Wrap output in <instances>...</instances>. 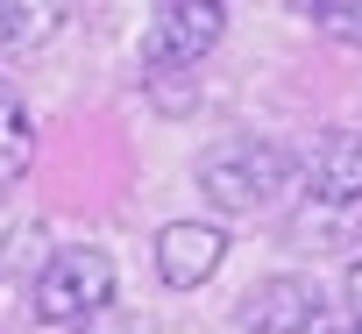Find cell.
I'll use <instances>...</instances> for the list:
<instances>
[{
  "label": "cell",
  "mask_w": 362,
  "mask_h": 334,
  "mask_svg": "<svg viewBox=\"0 0 362 334\" xmlns=\"http://www.w3.org/2000/svg\"><path fill=\"white\" fill-rule=\"evenodd\" d=\"M221 263H228V235L214 221H170L156 235V277L170 292H199Z\"/></svg>",
  "instance_id": "277c9868"
},
{
  "label": "cell",
  "mask_w": 362,
  "mask_h": 334,
  "mask_svg": "<svg viewBox=\"0 0 362 334\" xmlns=\"http://www.w3.org/2000/svg\"><path fill=\"white\" fill-rule=\"evenodd\" d=\"M305 185L327 207H355L362 200V128H327L305 156Z\"/></svg>",
  "instance_id": "8992f818"
},
{
  "label": "cell",
  "mask_w": 362,
  "mask_h": 334,
  "mask_svg": "<svg viewBox=\"0 0 362 334\" xmlns=\"http://www.w3.org/2000/svg\"><path fill=\"white\" fill-rule=\"evenodd\" d=\"M320 36H341V43H362V0H305L298 8Z\"/></svg>",
  "instance_id": "9c48e42d"
},
{
  "label": "cell",
  "mask_w": 362,
  "mask_h": 334,
  "mask_svg": "<svg viewBox=\"0 0 362 334\" xmlns=\"http://www.w3.org/2000/svg\"><path fill=\"white\" fill-rule=\"evenodd\" d=\"M64 8H29V0H0V57L8 50H29L43 36H57Z\"/></svg>",
  "instance_id": "52a82bcc"
},
{
  "label": "cell",
  "mask_w": 362,
  "mask_h": 334,
  "mask_svg": "<svg viewBox=\"0 0 362 334\" xmlns=\"http://www.w3.org/2000/svg\"><path fill=\"white\" fill-rule=\"evenodd\" d=\"M221 36H228V8L221 0H170V8H156L149 29H142V64L149 71H185Z\"/></svg>",
  "instance_id": "3957f363"
},
{
  "label": "cell",
  "mask_w": 362,
  "mask_h": 334,
  "mask_svg": "<svg viewBox=\"0 0 362 334\" xmlns=\"http://www.w3.org/2000/svg\"><path fill=\"white\" fill-rule=\"evenodd\" d=\"M320 313H327V299H320L313 277H270V284H256V292L242 299L235 320H242L249 334H313Z\"/></svg>",
  "instance_id": "5b68a950"
},
{
  "label": "cell",
  "mask_w": 362,
  "mask_h": 334,
  "mask_svg": "<svg viewBox=\"0 0 362 334\" xmlns=\"http://www.w3.org/2000/svg\"><path fill=\"white\" fill-rule=\"evenodd\" d=\"M341 299H348V313H355V327H362V256L348 263V277H341Z\"/></svg>",
  "instance_id": "30bf717a"
},
{
  "label": "cell",
  "mask_w": 362,
  "mask_h": 334,
  "mask_svg": "<svg viewBox=\"0 0 362 334\" xmlns=\"http://www.w3.org/2000/svg\"><path fill=\"white\" fill-rule=\"evenodd\" d=\"M291 185H298V156L277 142H256V135H235L199 156V192L221 214H270Z\"/></svg>",
  "instance_id": "6da1fadb"
},
{
  "label": "cell",
  "mask_w": 362,
  "mask_h": 334,
  "mask_svg": "<svg viewBox=\"0 0 362 334\" xmlns=\"http://www.w3.org/2000/svg\"><path fill=\"white\" fill-rule=\"evenodd\" d=\"M334 334H362V327H334Z\"/></svg>",
  "instance_id": "8fae6325"
},
{
  "label": "cell",
  "mask_w": 362,
  "mask_h": 334,
  "mask_svg": "<svg viewBox=\"0 0 362 334\" xmlns=\"http://www.w3.org/2000/svg\"><path fill=\"white\" fill-rule=\"evenodd\" d=\"M29 149H36V121H29L22 93L0 79V163H8V171H22V163H29Z\"/></svg>",
  "instance_id": "ba28073f"
},
{
  "label": "cell",
  "mask_w": 362,
  "mask_h": 334,
  "mask_svg": "<svg viewBox=\"0 0 362 334\" xmlns=\"http://www.w3.org/2000/svg\"><path fill=\"white\" fill-rule=\"evenodd\" d=\"M121 334H135V327H121Z\"/></svg>",
  "instance_id": "7c38bea8"
},
{
  "label": "cell",
  "mask_w": 362,
  "mask_h": 334,
  "mask_svg": "<svg viewBox=\"0 0 362 334\" xmlns=\"http://www.w3.org/2000/svg\"><path fill=\"white\" fill-rule=\"evenodd\" d=\"M107 299H114V256L93 249V242L57 249V256L36 270V284H29V313H36L43 327H78V320L107 313Z\"/></svg>",
  "instance_id": "7a4b0ae2"
}]
</instances>
